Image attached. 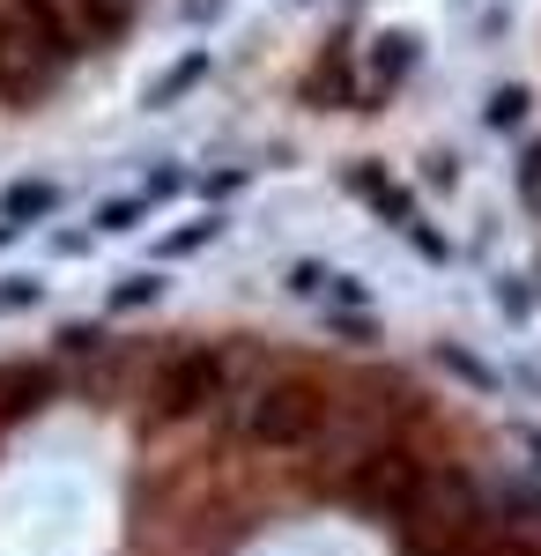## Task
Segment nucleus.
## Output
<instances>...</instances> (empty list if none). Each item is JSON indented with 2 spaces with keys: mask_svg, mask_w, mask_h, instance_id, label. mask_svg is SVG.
Wrapping results in <instances>:
<instances>
[{
  "mask_svg": "<svg viewBox=\"0 0 541 556\" xmlns=\"http://www.w3.org/2000/svg\"><path fill=\"white\" fill-rule=\"evenodd\" d=\"M393 527H401V556H475L490 542V519H482L475 482L467 475H445V468H430L423 497Z\"/></svg>",
  "mask_w": 541,
  "mask_h": 556,
  "instance_id": "f257e3e1",
  "label": "nucleus"
},
{
  "mask_svg": "<svg viewBox=\"0 0 541 556\" xmlns=\"http://www.w3.org/2000/svg\"><path fill=\"white\" fill-rule=\"evenodd\" d=\"M67 23L52 0H8L0 8V97H38L67 60Z\"/></svg>",
  "mask_w": 541,
  "mask_h": 556,
  "instance_id": "f03ea898",
  "label": "nucleus"
},
{
  "mask_svg": "<svg viewBox=\"0 0 541 556\" xmlns=\"http://www.w3.org/2000/svg\"><path fill=\"white\" fill-rule=\"evenodd\" d=\"M327 430V393L312 379H267L246 401V438L267 445V453H297Z\"/></svg>",
  "mask_w": 541,
  "mask_h": 556,
  "instance_id": "7ed1b4c3",
  "label": "nucleus"
},
{
  "mask_svg": "<svg viewBox=\"0 0 541 556\" xmlns=\"http://www.w3.org/2000/svg\"><path fill=\"white\" fill-rule=\"evenodd\" d=\"M423 482H430V468H423L408 445H378V453H364L349 468V505H364L378 519H401L423 497Z\"/></svg>",
  "mask_w": 541,
  "mask_h": 556,
  "instance_id": "20e7f679",
  "label": "nucleus"
},
{
  "mask_svg": "<svg viewBox=\"0 0 541 556\" xmlns=\"http://www.w3.org/2000/svg\"><path fill=\"white\" fill-rule=\"evenodd\" d=\"M223 386H230V356H215V349H178V356H164V371H156V386H149V401H156L164 424H178V416L215 408Z\"/></svg>",
  "mask_w": 541,
  "mask_h": 556,
  "instance_id": "39448f33",
  "label": "nucleus"
},
{
  "mask_svg": "<svg viewBox=\"0 0 541 556\" xmlns=\"http://www.w3.org/2000/svg\"><path fill=\"white\" fill-rule=\"evenodd\" d=\"M60 8V23H67V38L75 45H104L126 30V15H134V0H52Z\"/></svg>",
  "mask_w": 541,
  "mask_h": 556,
  "instance_id": "423d86ee",
  "label": "nucleus"
},
{
  "mask_svg": "<svg viewBox=\"0 0 541 556\" xmlns=\"http://www.w3.org/2000/svg\"><path fill=\"white\" fill-rule=\"evenodd\" d=\"M52 201H60V193H52L45 178H23V186H8V193H0V238H15V230H30L38 215H52Z\"/></svg>",
  "mask_w": 541,
  "mask_h": 556,
  "instance_id": "0eeeda50",
  "label": "nucleus"
},
{
  "mask_svg": "<svg viewBox=\"0 0 541 556\" xmlns=\"http://www.w3.org/2000/svg\"><path fill=\"white\" fill-rule=\"evenodd\" d=\"M201 75H209V52H186L178 67H164V75H156V89H149V112H164V104H178V97H186V89L201 83Z\"/></svg>",
  "mask_w": 541,
  "mask_h": 556,
  "instance_id": "6e6552de",
  "label": "nucleus"
},
{
  "mask_svg": "<svg viewBox=\"0 0 541 556\" xmlns=\"http://www.w3.org/2000/svg\"><path fill=\"white\" fill-rule=\"evenodd\" d=\"M349 193H364V201H378V215H386V223H401V230L416 223V208H408V201H401V193H393V186H386V178H378L372 164H364V172H349Z\"/></svg>",
  "mask_w": 541,
  "mask_h": 556,
  "instance_id": "1a4fd4ad",
  "label": "nucleus"
},
{
  "mask_svg": "<svg viewBox=\"0 0 541 556\" xmlns=\"http://www.w3.org/2000/svg\"><path fill=\"white\" fill-rule=\"evenodd\" d=\"M408 60H416V38H408V30H393V38H378V67H372V75H378V83H393Z\"/></svg>",
  "mask_w": 541,
  "mask_h": 556,
  "instance_id": "9d476101",
  "label": "nucleus"
},
{
  "mask_svg": "<svg viewBox=\"0 0 541 556\" xmlns=\"http://www.w3.org/2000/svg\"><path fill=\"white\" fill-rule=\"evenodd\" d=\"M156 298H164V275H126L112 290V312H134V304H156Z\"/></svg>",
  "mask_w": 541,
  "mask_h": 556,
  "instance_id": "9b49d317",
  "label": "nucleus"
},
{
  "mask_svg": "<svg viewBox=\"0 0 541 556\" xmlns=\"http://www.w3.org/2000/svg\"><path fill=\"white\" fill-rule=\"evenodd\" d=\"M527 104H534L527 89H498V97H490V127H519V119H527Z\"/></svg>",
  "mask_w": 541,
  "mask_h": 556,
  "instance_id": "f8f14e48",
  "label": "nucleus"
},
{
  "mask_svg": "<svg viewBox=\"0 0 541 556\" xmlns=\"http://www.w3.org/2000/svg\"><path fill=\"white\" fill-rule=\"evenodd\" d=\"M141 208H149V201H104V208H97V230H134Z\"/></svg>",
  "mask_w": 541,
  "mask_h": 556,
  "instance_id": "ddd939ff",
  "label": "nucleus"
},
{
  "mask_svg": "<svg viewBox=\"0 0 541 556\" xmlns=\"http://www.w3.org/2000/svg\"><path fill=\"white\" fill-rule=\"evenodd\" d=\"M327 282H334V275L319 267V260H297V267H290V290H297V298H319Z\"/></svg>",
  "mask_w": 541,
  "mask_h": 556,
  "instance_id": "4468645a",
  "label": "nucleus"
},
{
  "mask_svg": "<svg viewBox=\"0 0 541 556\" xmlns=\"http://www.w3.org/2000/svg\"><path fill=\"white\" fill-rule=\"evenodd\" d=\"M23 304H38V282L30 275H8L0 282V312H23Z\"/></svg>",
  "mask_w": 541,
  "mask_h": 556,
  "instance_id": "2eb2a0df",
  "label": "nucleus"
},
{
  "mask_svg": "<svg viewBox=\"0 0 541 556\" xmlns=\"http://www.w3.org/2000/svg\"><path fill=\"white\" fill-rule=\"evenodd\" d=\"M519 193H527V208H541V149L519 156Z\"/></svg>",
  "mask_w": 541,
  "mask_h": 556,
  "instance_id": "dca6fc26",
  "label": "nucleus"
},
{
  "mask_svg": "<svg viewBox=\"0 0 541 556\" xmlns=\"http://www.w3.org/2000/svg\"><path fill=\"white\" fill-rule=\"evenodd\" d=\"M215 238V223H193V230H171L164 238V253H193V245H209Z\"/></svg>",
  "mask_w": 541,
  "mask_h": 556,
  "instance_id": "f3484780",
  "label": "nucleus"
},
{
  "mask_svg": "<svg viewBox=\"0 0 541 556\" xmlns=\"http://www.w3.org/2000/svg\"><path fill=\"white\" fill-rule=\"evenodd\" d=\"M60 349H67V356H89V349H97V334H89V327H67V334H60Z\"/></svg>",
  "mask_w": 541,
  "mask_h": 556,
  "instance_id": "a211bd4d",
  "label": "nucleus"
},
{
  "mask_svg": "<svg viewBox=\"0 0 541 556\" xmlns=\"http://www.w3.org/2000/svg\"><path fill=\"white\" fill-rule=\"evenodd\" d=\"M475 556H534V549H519V542H482Z\"/></svg>",
  "mask_w": 541,
  "mask_h": 556,
  "instance_id": "6ab92c4d",
  "label": "nucleus"
}]
</instances>
